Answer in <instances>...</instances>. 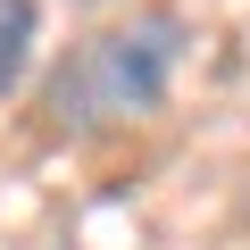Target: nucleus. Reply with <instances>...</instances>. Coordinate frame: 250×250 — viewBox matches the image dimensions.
I'll return each instance as SVG.
<instances>
[{
    "mask_svg": "<svg viewBox=\"0 0 250 250\" xmlns=\"http://www.w3.org/2000/svg\"><path fill=\"white\" fill-rule=\"evenodd\" d=\"M184 42L192 25L175 9H134L125 25H100L83 34L50 83H42V117H50V134H100V125H125V117H150L184 67Z\"/></svg>",
    "mask_w": 250,
    "mask_h": 250,
    "instance_id": "f257e3e1",
    "label": "nucleus"
},
{
    "mask_svg": "<svg viewBox=\"0 0 250 250\" xmlns=\"http://www.w3.org/2000/svg\"><path fill=\"white\" fill-rule=\"evenodd\" d=\"M34 42H42V0H0V92L25 75Z\"/></svg>",
    "mask_w": 250,
    "mask_h": 250,
    "instance_id": "f03ea898",
    "label": "nucleus"
}]
</instances>
